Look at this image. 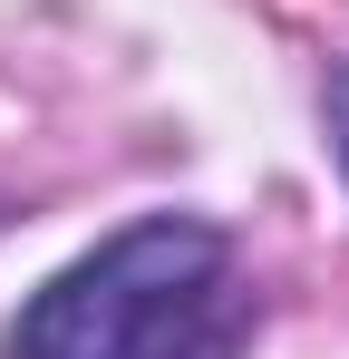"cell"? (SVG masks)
<instances>
[{
	"label": "cell",
	"mask_w": 349,
	"mask_h": 359,
	"mask_svg": "<svg viewBox=\"0 0 349 359\" xmlns=\"http://www.w3.org/2000/svg\"><path fill=\"white\" fill-rule=\"evenodd\" d=\"M252 330L242 243L204 214H136L20 301L0 359H242Z\"/></svg>",
	"instance_id": "obj_1"
},
{
	"label": "cell",
	"mask_w": 349,
	"mask_h": 359,
	"mask_svg": "<svg viewBox=\"0 0 349 359\" xmlns=\"http://www.w3.org/2000/svg\"><path fill=\"white\" fill-rule=\"evenodd\" d=\"M320 126H330V156H340V175H349V59L320 78Z\"/></svg>",
	"instance_id": "obj_2"
}]
</instances>
